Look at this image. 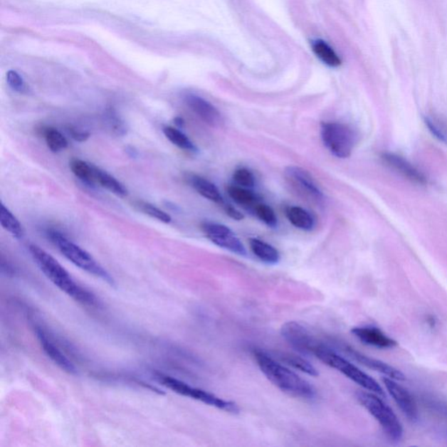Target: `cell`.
<instances>
[{
	"mask_svg": "<svg viewBox=\"0 0 447 447\" xmlns=\"http://www.w3.org/2000/svg\"><path fill=\"white\" fill-rule=\"evenodd\" d=\"M287 217L293 226L303 231H311L314 228L315 221L311 214L300 206H291L287 210Z\"/></svg>",
	"mask_w": 447,
	"mask_h": 447,
	"instance_id": "obj_21",
	"label": "cell"
},
{
	"mask_svg": "<svg viewBox=\"0 0 447 447\" xmlns=\"http://www.w3.org/2000/svg\"><path fill=\"white\" fill-rule=\"evenodd\" d=\"M0 222L3 228L13 235L14 238H21L24 235V229L21 222L3 203L0 206Z\"/></svg>",
	"mask_w": 447,
	"mask_h": 447,
	"instance_id": "obj_23",
	"label": "cell"
},
{
	"mask_svg": "<svg viewBox=\"0 0 447 447\" xmlns=\"http://www.w3.org/2000/svg\"><path fill=\"white\" fill-rule=\"evenodd\" d=\"M223 207L224 209H225L226 214H228L231 218L236 219V221H241V219H244V216H243L241 211H238L236 208L227 205V204H225Z\"/></svg>",
	"mask_w": 447,
	"mask_h": 447,
	"instance_id": "obj_35",
	"label": "cell"
},
{
	"mask_svg": "<svg viewBox=\"0 0 447 447\" xmlns=\"http://www.w3.org/2000/svg\"><path fill=\"white\" fill-rule=\"evenodd\" d=\"M382 159L385 164H387L388 167L395 169L399 174L406 177L411 182L420 184H427V179L425 175L404 157L393 153H384Z\"/></svg>",
	"mask_w": 447,
	"mask_h": 447,
	"instance_id": "obj_16",
	"label": "cell"
},
{
	"mask_svg": "<svg viewBox=\"0 0 447 447\" xmlns=\"http://www.w3.org/2000/svg\"><path fill=\"white\" fill-rule=\"evenodd\" d=\"M315 357L318 358L320 361L329 365L330 367L337 369L338 372L344 374L353 382L359 384L361 387L365 389L366 391L375 393L377 395L384 396V392L379 384L374 380L372 377L361 371L356 365L350 363L345 357L339 356L332 348L326 344L320 348Z\"/></svg>",
	"mask_w": 447,
	"mask_h": 447,
	"instance_id": "obj_4",
	"label": "cell"
},
{
	"mask_svg": "<svg viewBox=\"0 0 447 447\" xmlns=\"http://www.w3.org/2000/svg\"><path fill=\"white\" fill-rule=\"evenodd\" d=\"M107 128L117 136H125L127 132L126 125L117 112L113 107H109L104 115Z\"/></svg>",
	"mask_w": 447,
	"mask_h": 447,
	"instance_id": "obj_28",
	"label": "cell"
},
{
	"mask_svg": "<svg viewBox=\"0 0 447 447\" xmlns=\"http://www.w3.org/2000/svg\"><path fill=\"white\" fill-rule=\"evenodd\" d=\"M280 334L289 345L307 356H315L317 350L325 344L315 337L305 327L296 322L284 323L281 327Z\"/></svg>",
	"mask_w": 447,
	"mask_h": 447,
	"instance_id": "obj_8",
	"label": "cell"
},
{
	"mask_svg": "<svg viewBox=\"0 0 447 447\" xmlns=\"http://www.w3.org/2000/svg\"><path fill=\"white\" fill-rule=\"evenodd\" d=\"M341 349L344 350L347 354H349L350 357L353 358V359L366 366V367L382 373L384 375L392 379L399 381L406 379V377H404V374L399 372V369L384 363L382 361L374 359V358L365 356V354L357 352V350H354L349 346L342 345Z\"/></svg>",
	"mask_w": 447,
	"mask_h": 447,
	"instance_id": "obj_14",
	"label": "cell"
},
{
	"mask_svg": "<svg viewBox=\"0 0 447 447\" xmlns=\"http://www.w3.org/2000/svg\"><path fill=\"white\" fill-rule=\"evenodd\" d=\"M253 357L262 373L281 391L307 400L317 396V391L307 381L278 363L268 353L256 349L253 350Z\"/></svg>",
	"mask_w": 447,
	"mask_h": 447,
	"instance_id": "obj_2",
	"label": "cell"
},
{
	"mask_svg": "<svg viewBox=\"0 0 447 447\" xmlns=\"http://www.w3.org/2000/svg\"><path fill=\"white\" fill-rule=\"evenodd\" d=\"M352 332L363 344L376 347V348L391 349L396 345V341L375 327H356Z\"/></svg>",
	"mask_w": 447,
	"mask_h": 447,
	"instance_id": "obj_15",
	"label": "cell"
},
{
	"mask_svg": "<svg viewBox=\"0 0 447 447\" xmlns=\"http://www.w3.org/2000/svg\"><path fill=\"white\" fill-rule=\"evenodd\" d=\"M70 169L75 177L82 180L83 183L90 184V186H94V164L75 159L71 161Z\"/></svg>",
	"mask_w": 447,
	"mask_h": 447,
	"instance_id": "obj_25",
	"label": "cell"
},
{
	"mask_svg": "<svg viewBox=\"0 0 447 447\" xmlns=\"http://www.w3.org/2000/svg\"><path fill=\"white\" fill-rule=\"evenodd\" d=\"M322 140L325 147L338 159H347L353 152L357 135L349 126L337 122H323Z\"/></svg>",
	"mask_w": 447,
	"mask_h": 447,
	"instance_id": "obj_6",
	"label": "cell"
},
{
	"mask_svg": "<svg viewBox=\"0 0 447 447\" xmlns=\"http://www.w3.org/2000/svg\"><path fill=\"white\" fill-rule=\"evenodd\" d=\"M174 121H175V123H176V125H177V126L181 127V126H183V125H184V120H183V119H182V118H181V117H177V118H175V120H174Z\"/></svg>",
	"mask_w": 447,
	"mask_h": 447,
	"instance_id": "obj_36",
	"label": "cell"
},
{
	"mask_svg": "<svg viewBox=\"0 0 447 447\" xmlns=\"http://www.w3.org/2000/svg\"><path fill=\"white\" fill-rule=\"evenodd\" d=\"M312 50L318 59L329 67L337 68L341 65L342 61L337 53L335 52L326 41L317 40L312 43Z\"/></svg>",
	"mask_w": 447,
	"mask_h": 447,
	"instance_id": "obj_20",
	"label": "cell"
},
{
	"mask_svg": "<svg viewBox=\"0 0 447 447\" xmlns=\"http://www.w3.org/2000/svg\"><path fill=\"white\" fill-rule=\"evenodd\" d=\"M201 229L206 236L219 248L228 250L238 256H246L245 246L228 226L215 222H205L202 224Z\"/></svg>",
	"mask_w": 447,
	"mask_h": 447,
	"instance_id": "obj_9",
	"label": "cell"
},
{
	"mask_svg": "<svg viewBox=\"0 0 447 447\" xmlns=\"http://www.w3.org/2000/svg\"><path fill=\"white\" fill-rule=\"evenodd\" d=\"M36 333L41 348L43 349V352L58 367L65 372L72 374V375L77 373L75 364L61 352L59 347L51 340V338L48 337V335L43 330L41 329V327H36Z\"/></svg>",
	"mask_w": 447,
	"mask_h": 447,
	"instance_id": "obj_12",
	"label": "cell"
},
{
	"mask_svg": "<svg viewBox=\"0 0 447 447\" xmlns=\"http://www.w3.org/2000/svg\"><path fill=\"white\" fill-rule=\"evenodd\" d=\"M157 377H159L160 383L163 384L164 386L177 393V394L200 401V402L208 404V406L230 412V414H237L240 411L237 404L232 402V401L224 400L215 396L213 393L191 386L190 384L184 383V381L177 379L175 377L162 375V374H159Z\"/></svg>",
	"mask_w": 447,
	"mask_h": 447,
	"instance_id": "obj_7",
	"label": "cell"
},
{
	"mask_svg": "<svg viewBox=\"0 0 447 447\" xmlns=\"http://www.w3.org/2000/svg\"><path fill=\"white\" fill-rule=\"evenodd\" d=\"M233 179L238 186L245 188H251L256 184V177L249 169L246 168L236 169L233 174Z\"/></svg>",
	"mask_w": 447,
	"mask_h": 447,
	"instance_id": "obj_31",
	"label": "cell"
},
{
	"mask_svg": "<svg viewBox=\"0 0 447 447\" xmlns=\"http://www.w3.org/2000/svg\"><path fill=\"white\" fill-rule=\"evenodd\" d=\"M281 360L292 366L299 371L305 372L307 375L317 377L319 375L317 369L312 365L305 358H303L292 354H281Z\"/></svg>",
	"mask_w": 447,
	"mask_h": 447,
	"instance_id": "obj_27",
	"label": "cell"
},
{
	"mask_svg": "<svg viewBox=\"0 0 447 447\" xmlns=\"http://www.w3.org/2000/svg\"><path fill=\"white\" fill-rule=\"evenodd\" d=\"M42 135L47 142L48 147L52 152H59L68 146V142L59 130L53 127H46L42 130Z\"/></svg>",
	"mask_w": 447,
	"mask_h": 447,
	"instance_id": "obj_24",
	"label": "cell"
},
{
	"mask_svg": "<svg viewBox=\"0 0 447 447\" xmlns=\"http://www.w3.org/2000/svg\"><path fill=\"white\" fill-rule=\"evenodd\" d=\"M184 102L194 114L202 121L211 126H218L221 122V115L213 104L206 101L201 96L187 94L184 96Z\"/></svg>",
	"mask_w": 447,
	"mask_h": 447,
	"instance_id": "obj_13",
	"label": "cell"
},
{
	"mask_svg": "<svg viewBox=\"0 0 447 447\" xmlns=\"http://www.w3.org/2000/svg\"><path fill=\"white\" fill-rule=\"evenodd\" d=\"M249 244L254 256L264 263L275 265L280 261L278 250L268 243L253 238H250Z\"/></svg>",
	"mask_w": 447,
	"mask_h": 447,
	"instance_id": "obj_18",
	"label": "cell"
},
{
	"mask_svg": "<svg viewBox=\"0 0 447 447\" xmlns=\"http://www.w3.org/2000/svg\"><path fill=\"white\" fill-rule=\"evenodd\" d=\"M285 174L292 186L306 198L315 202H321L325 198L313 177L306 169L295 167H288Z\"/></svg>",
	"mask_w": 447,
	"mask_h": 447,
	"instance_id": "obj_10",
	"label": "cell"
},
{
	"mask_svg": "<svg viewBox=\"0 0 447 447\" xmlns=\"http://www.w3.org/2000/svg\"><path fill=\"white\" fill-rule=\"evenodd\" d=\"M29 252L38 268L58 288L83 305L95 306L98 299L86 288L80 286L51 254L36 245L29 246Z\"/></svg>",
	"mask_w": 447,
	"mask_h": 447,
	"instance_id": "obj_1",
	"label": "cell"
},
{
	"mask_svg": "<svg viewBox=\"0 0 447 447\" xmlns=\"http://www.w3.org/2000/svg\"><path fill=\"white\" fill-rule=\"evenodd\" d=\"M164 136L167 137L169 142L176 145L181 149L186 150V152L196 153L198 152V148L194 144L190 138L186 134L174 127L167 126L163 129Z\"/></svg>",
	"mask_w": 447,
	"mask_h": 447,
	"instance_id": "obj_22",
	"label": "cell"
},
{
	"mask_svg": "<svg viewBox=\"0 0 447 447\" xmlns=\"http://www.w3.org/2000/svg\"><path fill=\"white\" fill-rule=\"evenodd\" d=\"M426 123L435 136L442 141L447 142V130L442 122L436 118L428 117L426 119Z\"/></svg>",
	"mask_w": 447,
	"mask_h": 447,
	"instance_id": "obj_33",
	"label": "cell"
},
{
	"mask_svg": "<svg viewBox=\"0 0 447 447\" xmlns=\"http://www.w3.org/2000/svg\"><path fill=\"white\" fill-rule=\"evenodd\" d=\"M68 131L73 140L77 142H82L87 141L90 137V133L88 132V131L77 129L74 126H69Z\"/></svg>",
	"mask_w": 447,
	"mask_h": 447,
	"instance_id": "obj_34",
	"label": "cell"
},
{
	"mask_svg": "<svg viewBox=\"0 0 447 447\" xmlns=\"http://www.w3.org/2000/svg\"><path fill=\"white\" fill-rule=\"evenodd\" d=\"M256 213L258 218L263 221L265 225L270 227H276L278 221H277L275 211L270 206L265 205V204H257L256 206Z\"/></svg>",
	"mask_w": 447,
	"mask_h": 447,
	"instance_id": "obj_30",
	"label": "cell"
},
{
	"mask_svg": "<svg viewBox=\"0 0 447 447\" xmlns=\"http://www.w3.org/2000/svg\"><path fill=\"white\" fill-rule=\"evenodd\" d=\"M227 194L234 202L243 206L257 205V196L251 191L240 186H231L227 188Z\"/></svg>",
	"mask_w": 447,
	"mask_h": 447,
	"instance_id": "obj_26",
	"label": "cell"
},
{
	"mask_svg": "<svg viewBox=\"0 0 447 447\" xmlns=\"http://www.w3.org/2000/svg\"><path fill=\"white\" fill-rule=\"evenodd\" d=\"M396 380L385 377L383 382L385 388L392 399H394L400 410L410 421H416L419 418V411L415 400L412 398L410 392L404 388L402 385L396 382Z\"/></svg>",
	"mask_w": 447,
	"mask_h": 447,
	"instance_id": "obj_11",
	"label": "cell"
},
{
	"mask_svg": "<svg viewBox=\"0 0 447 447\" xmlns=\"http://www.w3.org/2000/svg\"><path fill=\"white\" fill-rule=\"evenodd\" d=\"M135 206H136L137 209L142 211V213L149 216V217L156 219L159 221L165 224H168L172 221L171 216L165 213V211L159 209V208L152 205V204L144 201H137L135 204Z\"/></svg>",
	"mask_w": 447,
	"mask_h": 447,
	"instance_id": "obj_29",
	"label": "cell"
},
{
	"mask_svg": "<svg viewBox=\"0 0 447 447\" xmlns=\"http://www.w3.org/2000/svg\"><path fill=\"white\" fill-rule=\"evenodd\" d=\"M6 80L11 90L18 92V93L24 94L28 90L24 79L16 71L10 70L7 73Z\"/></svg>",
	"mask_w": 447,
	"mask_h": 447,
	"instance_id": "obj_32",
	"label": "cell"
},
{
	"mask_svg": "<svg viewBox=\"0 0 447 447\" xmlns=\"http://www.w3.org/2000/svg\"><path fill=\"white\" fill-rule=\"evenodd\" d=\"M357 399L369 414L379 423L385 434L394 441H399L403 437V427L391 408L375 393L358 391Z\"/></svg>",
	"mask_w": 447,
	"mask_h": 447,
	"instance_id": "obj_5",
	"label": "cell"
},
{
	"mask_svg": "<svg viewBox=\"0 0 447 447\" xmlns=\"http://www.w3.org/2000/svg\"><path fill=\"white\" fill-rule=\"evenodd\" d=\"M94 183L107 189V191L118 196H125L128 194V190L120 181L110 175V173L96 167L94 169Z\"/></svg>",
	"mask_w": 447,
	"mask_h": 447,
	"instance_id": "obj_19",
	"label": "cell"
},
{
	"mask_svg": "<svg viewBox=\"0 0 447 447\" xmlns=\"http://www.w3.org/2000/svg\"><path fill=\"white\" fill-rule=\"evenodd\" d=\"M47 234L49 240L61 254L76 267L95 276L96 278L106 281L107 284L114 285L113 277L91 256V254L85 251L74 242L69 241L67 237L56 230H48Z\"/></svg>",
	"mask_w": 447,
	"mask_h": 447,
	"instance_id": "obj_3",
	"label": "cell"
},
{
	"mask_svg": "<svg viewBox=\"0 0 447 447\" xmlns=\"http://www.w3.org/2000/svg\"><path fill=\"white\" fill-rule=\"evenodd\" d=\"M187 180L191 186L204 198L219 204V205H225L226 203L224 201L221 191L211 181L207 180L205 177L194 174L189 175Z\"/></svg>",
	"mask_w": 447,
	"mask_h": 447,
	"instance_id": "obj_17",
	"label": "cell"
}]
</instances>
